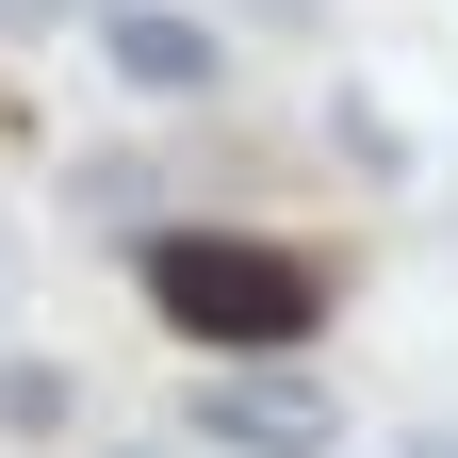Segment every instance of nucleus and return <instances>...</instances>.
Instances as JSON below:
<instances>
[{
    "label": "nucleus",
    "instance_id": "f257e3e1",
    "mask_svg": "<svg viewBox=\"0 0 458 458\" xmlns=\"http://www.w3.org/2000/svg\"><path fill=\"white\" fill-rule=\"evenodd\" d=\"M131 278H148V311L181 327L197 360H311V327L344 311V278L295 246V229H213V213L148 229Z\"/></svg>",
    "mask_w": 458,
    "mask_h": 458
},
{
    "label": "nucleus",
    "instance_id": "f03ea898",
    "mask_svg": "<svg viewBox=\"0 0 458 458\" xmlns=\"http://www.w3.org/2000/svg\"><path fill=\"white\" fill-rule=\"evenodd\" d=\"M181 442H213V458H327L344 393H327V360H197L181 377Z\"/></svg>",
    "mask_w": 458,
    "mask_h": 458
},
{
    "label": "nucleus",
    "instance_id": "7ed1b4c3",
    "mask_svg": "<svg viewBox=\"0 0 458 458\" xmlns=\"http://www.w3.org/2000/svg\"><path fill=\"white\" fill-rule=\"evenodd\" d=\"M98 66L131 98H229V17H213V0H114Z\"/></svg>",
    "mask_w": 458,
    "mask_h": 458
},
{
    "label": "nucleus",
    "instance_id": "20e7f679",
    "mask_svg": "<svg viewBox=\"0 0 458 458\" xmlns=\"http://www.w3.org/2000/svg\"><path fill=\"white\" fill-rule=\"evenodd\" d=\"M66 213H82V229H114V246L181 229V213H164V164H148V148H66Z\"/></svg>",
    "mask_w": 458,
    "mask_h": 458
},
{
    "label": "nucleus",
    "instance_id": "39448f33",
    "mask_svg": "<svg viewBox=\"0 0 458 458\" xmlns=\"http://www.w3.org/2000/svg\"><path fill=\"white\" fill-rule=\"evenodd\" d=\"M66 426H82V377L17 344V360H0V442H66Z\"/></svg>",
    "mask_w": 458,
    "mask_h": 458
},
{
    "label": "nucleus",
    "instance_id": "423d86ee",
    "mask_svg": "<svg viewBox=\"0 0 458 458\" xmlns=\"http://www.w3.org/2000/svg\"><path fill=\"white\" fill-rule=\"evenodd\" d=\"M229 17H262V33H311V0H229Z\"/></svg>",
    "mask_w": 458,
    "mask_h": 458
},
{
    "label": "nucleus",
    "instance_id": "0eeeda50",
    "mask_svg": "<svg viewBox=\"0 0 458 458\" xmlns=\"http://www.w3.org/2000/svg\"><path fill=\"white\" fill-rule=\"evenodd\" d=\"M393 458H458V426H410V442H393Z\"/></svg>",
    "mask_w": 458,
    "mask_h": 458
},
{
    "label": "nucleus",
    "instance_id": "6e6552de",
    "mask_svg": "<svg viewBox=\"0 0 458 458\" xmlns=\"http://www.w3.org/2000/svg\"><path fill=\"white\" fill-rule=\"evenodd\" d=\"M33 17H114V0H33Z\"/></svg>",
    "mask_w": 458,
    "mask_h": 458
},
{
    "label": "nucleus",
    "instance_id": "1a4fd4ad",
    "mask_svg": "<svg viewBox=\"0 0 458 458\" xmlns=\"http://www.w3.org/2000/svg\"><path fill=\"white\" fill-rule=\"evenodd\" d=\"M98 458H164V442H98Z\"/></svg>",
    "mask_w": 458,
    "mask_h": 458
},
{
    "label": "nucleus",
    "instance_id": "9d476101",
    "mask_svg": "<svg viewBox=\"0 0 458 458\" xmlns=\"http://www.w3.org/2000/svg\"><path fill=\"white\" fill-rule=\"evenodd\" d=\"M0 17H33V0H0Z\"/></svg>",
    "mask_w": 458,
    "mask_h": 458
}]
</instances>
